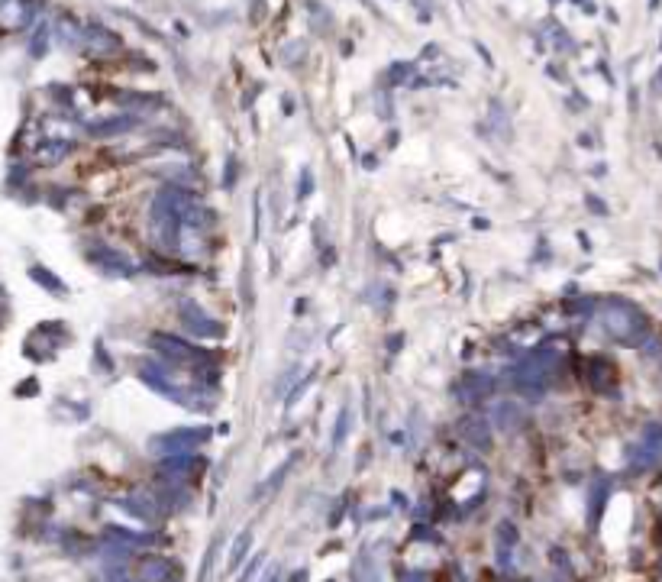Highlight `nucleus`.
I'll use <instances>...</instances> for the list:
<instances>
[{"label": "nucleus", "instance_id": "nucleus-1", "mask_svg": "<svg viewBox=\"0 0 662 582\" xmlns=\"http://www.w3.org/2000/svg\"><path fill=\"white\" fill-rule=\"evenodd\" d=\"M601 324L614 340H621V343H627V346H636L643 336H646V330H650L646 314H643L640 307H633L630 301H621V298H614V301L604 304Z\"/></svg>", "mask_w": 662, "mask_h": 582}, {"label": "nucleus", "instance_id": "nucleus-2", "mask_svg": "<svg viewBox=\"0 0 662 582\" xmlns=\"http://www.w3.org/2000/svg\"><path fill=\"white\" fill-rule=\"evenodd\" d=\"M553 369H556L553 353H536L530 359H524V363H517L507 379L514 385V392H520L527 398H540L546 392V385H549V372Z\"/></svg>", "mask_w": 662, "mask_h": 582}, {"label": "nucleus", "instance_id": "nucleus-3", "mask_svg": "<svg viewBox=\"0 0 662 582\" xmlns=\"http://www.w3.org/2000/svg\"><path fill=\"white\" fill-rule=\"evenodd\" d=\"M149 343H152V349H155L158 356H165L169 365H198L200 359L207 356L204 349H198L194 343H188V340H181V336H175V334H152Z\"/></svg>", "mask_w": 662, "mask_h": 582}, {"label": "nucleus", "instance_id": "nucleus-4", "mask_svg": "<svg viewBox=\"0 0 662 582\" xmlns=\"http://www.w3.org/2000/svg\"><path fill=\"white\" fill-rule=\"evenodd\" d=\"M181 324H185V330H188L191 336H200V340H220V336H227V327L220 324V320H214L207 311H200L194 301H185V304H181Z\"/></svg>", "mask_w": 662, "mask_h": 582}, {"label": "nucleus", "instance_id": "nucleus-5", "mask_svg": "<svg viewBox=\"0 0 662 582\" xmlns=\"http://www.w3.org/2000/svg\"><path fill=\"white\" fill-rule=\"evenodd\" d=\"M88 259H91V262H94L97 269L110 272V275H133V272H136L133 259H129L123 249H113V246H107V243L88 246Z\"/></svg>", "mask_w": 662, "mask_h": 582}, {"label": "nucleus", "instance_id": "nucleus-6", "mask_svg": "<svg viewBox=\"0 0 662 582\" xmlns=\"http://www.w3.org/2000/svg\"><path fill=\"white\" fill-rule=\"evenodd\" d=\"M84 42H88V49L97 52V55H113V52L123 49V42H120L117 33H110L107 26H97V23H91L88 30H84Z\"/></svg>", "mask_w": 662, "mask_h": 582}, {"label": "nucleus", "instance_id": "nucleus-7", "mask_svg": "<svg viewBox=\"0 0 662 582\" xmlns=\"http://www.w3.org/2000/svg\"><path fill=\"white\" fill-rule=\"evenodd\" d=\"M139 120L136 117H113V120H100V123H91L88 133L94 139H110V136H126L129 129H136Z\"/></svg>", "mask_w": 662, "mask_h": 582}, {"label": "nucleus", "instance_id": "nucleus-8", "mask_svg": "<svg viewBox=\"0 0 662 582\" xmlns=\"http://www.w3.org/2000/svg\"><path fill=\"white\" fill-rule=\"evenodd\" d=\"M491 375L484 372H475V369H469V372H462V379H459V388H462L465 395L462 398H478V395H488L491 392Z\"/></svg>", "mask_w": 662, "mask_h": 582}, {"label": "nucleus", "instance_id": "nucleus-9", "mask_svg": "<svg viewBox=\"0 0 662 582\" xmlns=\"http://www.w3.org/2000/svg\"><path fill=\"white\" fill-rule=\"evenodd\" d=\"M68 152H71V143H68V139H59V143H55V139H49V143H46V146L36 152V158H39V165H59V162L68 156Z\"/></svg>", "mask_w": 662, "mask_h": 582}, {"label": "nucleus", "instance_id": "nucleus-10", "mask_svg": "<svg viewBox=\"0 0 662 582\" xmlns=\"http://www.w3.org/2000/svg\"><path fill=\"white\" fill-rule=\"evenodd\" d=\"M23 20H26V10H23L20 0H7V3L0 7V26H3V30H17Z\"/></svg>", "mask_w": 662, "mask_h": 582}, {"label": "nucleus", "instance_id": "nucleus-11", "mask_svg": "<svg viewBox=\"0 0 662 582\" xmlns=\"http://www.w3.org/2000/svg\"><path fill=\"white\" fill-rule=\"evenodd\" d=\"M410 75H414V62H395V65H388V71H385V84H388V88L407 84Z\"/></svg>", "mask_w": 662, "mask_h": 582}, {"label": "nucleus", "instance_id": "nucleus-12", "mask_svg": "<svg viewBox=\"0 0 662 582\" xmlns=\"http://www.w3.org/2000/svg\"><path fill=\"white\" fill-rule=\"evenodd\" d=\"M30 275L39 282L42 288H52V295H65V285H62V278H55L52 272H46V269H39V266H32L30 269Z\"/></svg>", "mask_w": 662, "mask_h": 582}, {"label": "nucleus", "instance_id": "nucleus-13", "mask_svg": "<svg viewBox=\"0 0 662 582\" xmlns=\"http://www.w3.org/2000/svg\"><path fill=\"white\" fill-rule=\"evenodd\" d=\"M59 30H62V42H65V46H81V42H84V33H81V26H78L75 20H68V17L59 23Z\"/></svg>", "mask_w": 662, "mask_h": 582}, {"label": "nucleus", "instance_id": "nucleus-14", "mask_svg": "<svg viewBox=\"0 0 662 582\" xmlns=\"http://www.w3.org/2000/svg\"><path fill=\"white\" fill-rule=\"evenodd\" d=\"M588 375H592L594 388H604V379L611 375V363H604V359H592V363H588Z\"/></svg>", "mask_w": 662, "mask_h": 582}, {"label": "nucleus", "instance_id": "nucleus-15", "mask_svg": "<svg viewBox=\"0 0 662 582\" xmlns=\"http://www.w3.org/2000/svg\"><path fill=\"white\" fill-rule=\"evenodd\" d=\"M307 13H310V20H314L316 30H326V26L333 23V17L323 13V3H316V0H307Z\"/></svg>", "mask_w": 662, "mask_h": 582}, {"label": "nucleus", "instance_id": "nucleus-16", "mask_svg": "<svg viewBox=\"0 0 662 582\" xmlns=\"http://www.w3.org/2000/svg\"><path fill=\"white\" fill-rule=\"evenodd\" d=\"M49 26H46V23H42V26H39V30H36V36H32V46H30V49H32V55H36V59H39V55H42V52H46V46H49Z\"/></svg>", "mask_w": 662, "mask_h": 582}, {"label": "nucleus", "instance_id": "nucleus-17", "mask_svg": "<svg viewBox=\"0 0 662 582\" xmlns=\"http://www.w3.org/2000/svg\"><path fill=\"white\" fill-rule=\"evenodd\" d=\"M146 269L149 272H162V275H175V272H185L181 266H175V262H162V259H146Z\"/></svg>", "mask_w": 662, "mask_h": 582}, {"label": "nucleus", "instance_id": "nucleus-18", "mask_svg": "<svg viewBox=\"0 0 662 582\" xmlns=\"http://www.w3.org/2000/svg\"><path fill=\"white\" fill-rule=\"evenodd\" d=\"M227 162H229V165H227V172H223V188H233V185H236L239 168H236V158H233V156H229Z\"/></svg>", "mask_w": 662, "mask_h": 582}, {"label": "nucleus", "instance_id": "nucleus-19", "mask_svg": "<svg viewBox=\"0 0 662 582\" xmlns=\"http://www.w3.org/2000/svg\"><path fill=\"white\" fill-rule=\"evenodd\" d=\"M310 185H314V172L307 168V172H301V198H307V194L314 191V188H310Z\"/></svg>", "mask_w": 662, "mask_h": 582}]
</instances>
